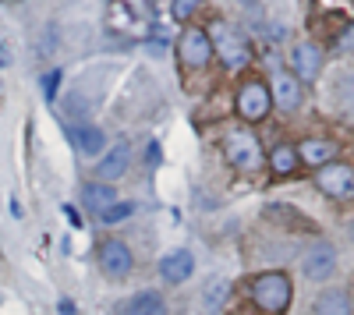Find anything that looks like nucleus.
<instances>
[{"mask_svg":"<svg viewBox=\"0 0 354 315\" xmlns=\"http://www.w3.org/2000/svg\"><path fill=\"white\" fill-rule=\"evenodd\" d=\"M252 298L266 315H283L290 308V280L287 273H262L252 280Z\"/></svg>","mask_w":354,"mask_h":315,"instance_id":"f257e3e1","label":"nucleus"},{"mask_svg":"<svg viewBox=\"0 0 354 315\" xmlns=\"http://www.w3.org/2000/svg\"><path fill=\"white\" fill-rule=\"evenodd\" d=\"M209 46L220 53V61L227 64V68H241L248 57H252V50H248V39L238 32V28H230L227 21H216L209 32Z\"/></svg>","mask_w":354,"mask_h":315,"instance_id":"f03ea898","label":"nucleus"},{"mask_svg":"<svg viewBox=\"0 0 354 315\" xmlns=\"http://www.w3.org/2000/svg\"><path fill=\"white\" fill-rule=\"evenodd\" d=\"M223 153H227V160L238 166V170H245V174H252V170H259V166L266 163V160H262V146H259V135H252V131H245V128L227 131Z\"/></svg>","mask_w":354,"mask_h":315,"instance_id":"7ed1b4c3","label":"nucleus"},{"mask_svg":"<svg viewBox=\"0 0 354 315\" xmlns=\"http://www.w3.org/2000/svg\"><path fill=\"white\" fill-rule=\"evenodd\" d=\"M270 106H273V96L262 82H245L238 89V113L245 121H262L270 113Z\"/></svg>","mask_w":354,"mask_h":315,"instance_id":"20e7f679","label":"nucleus"},{"mask_svg":"<svg viewBox=\"0 0 354 315\" xmlns=\"http://www.w3.org/2000/svg\"><path fill=\"white\" fill-rule=\"evenodd\" d=\"M177 50H181V64L185 68H205V64L213 61V46H209L205 28H185Z\"/></svg>","mask_w":354,"mask_h":315,"instance_id":"39448f33","label":"nucleus"},{"mask_svg":"<svg viewBox=\"0 0 354 315\" xmlns=\"http://www.w3.org/2000/svg\"><path fill=\"white\" fill-rule=\"evenodd\" d=\"M315 181L330 198H351V188H354V174L347 163H322Z\"/></svg>","mask_w":354,"mask_h":315,"instance_id":"423d86ee","label":"nucleus"},{"mask_svg":"<svg viewBox=\"0 0 354 315\" xmlns=\"http://www.w3.org/2000/svg\"><path fill=\"white\" fill-rule=\"evenodd\" d=\"M301 266H305V276H308V280H330L333 269H337V251H333V245H326V241L312 245Z\"/></svg>","mask_w":354,"mask_h":315,"instance_id":"0eeeda50","label":"nucleus"},{"mask_svg":"<svg viewBox=\"0 0 354 315\" xmlns=\"http://www.w3.org/2000/svg\"><path fill=\"white\" fill-rule=\"evenodd\" d=\"M100 269L106 276H128L131 273V251L124 241H103L100 245Z\"/></svg>","mask_w":354,"mask_h":315,"instance_id":"6e6552de","label":"nucleus"},{"mask_svg":"<svg viewBox=\"0 0 354 315\" xmlns=\"http://www.w3.org/2000/svg\"><path fill=\"white\" fill-rule=\"evenodd\" d=\"M294 82H315L319 71H322V50L315 43H301V46H294Z\"/></svg>","mask_w":354,"mask_h":315,"instance_id":"1a4fd4ad","label":"nucleus"},{"mask_svg":"<svg viewBox=\"0 0 354 315\" xmlns=\"http://www.w3.org/2000/svg\"><path fill=\"white\" fill-rule=\"evenodd\" d=\"M128 163H131V149H128V142H117V146L103 156V163L96 166V174H100V181H103V184H110V181H117V178H124Z\"/></svg>","mask_w":354,"mask_h":315,"instance_id":"9d476101","label":"nucleus"},{"mask_svg":"<svg viewBox=\"0 0 354 315\" xmlns=\"http://www.w3.org/2000/svg\"><path fill=\"white\" fill-rule=\"evenodd\" d=\"M192 273H195V259H192V251H185V248L170 251L167 259L160 262V276H163L167 283H185Z\"/></svg>","mask_w":354,"mask_h":315,"instance_id":"9b49d317","label":"nucleus"},{"mask_svg":"<svg viewBox=\"0 0 354 315\" xmlns=\"http://www.w3.org/2000/svg\"><path fill=\"white\" fill-rule=\"evenodd\" d=\"M298 160L301 163H312V166H322V163H333L337 160V142H322V138H308L301 142L298 149Z\"/></svg>","mask_w":354,"mask_h":315,"instance_id":"f8f14e48","label":"nucleus"},{"mask_svg":"<svg viewBox=\"0 0 354 315\" xmlns=\"http://www.w3.org/2000/svg\"><path fill=\"white\" fill-rule=\"evenodd\" d=\"M121 315H167V305L156 291H142L121 305Z\"/></svg>","mask_w":354,"mask_h":315,"instance_id":"ddd939ff","label":"nucleus"},{"mask_svg":"<svg viewBox=\"0 0 354 315\" xmlns=\"http://www.w3.org/2000/svg\"><path fill=\"white\" fill-rule=\"evenodd\" d=\"M82 198H85V209H93V213H106V209L117 202V191H113L110 184L96 181V184H85Z\"/></svg>","mask_w":354,"mask_h":315,"instance_id":"4468645a","label":"nucleus"},{"mask_svg":"<svg viewBox=\"0 0 354 315\" xmlns=\"http://www.w3.org/2000/svg\"><path fill=\"white\" fill-rule=\"evenodd\" d=\"M227 298H230V280H227V276H213V280L202 287V305H205V312H220V308L227 305Z\"/></svg>","mask_w":354,"mask_h":315,"instance_id":"2eb2a0df","label":"nucleus"},{"mask_svg":"<svg viewBox=\"0 0 354 315\" xmlns=\"http://www.w3.org/2000/svg\"><path fill=\"white\" fill-rule=\"evenodd\" d=\"M75 142H78V149L85 156H100L103 146H106V135L100 128H93V124H82V128H75Z\"/></svg>","mask_w":354,"mask_h":315,"instance_id":"dca6fc26","label":"nucleus"},{"mask_svg":"<svg viewBox=\"0 0 354 315\" xmlns=\"http://www.w3.org/2000/svg\"><path fill=\"white\" fill-rule=\"evenodd\" d=\"M315 315H351V294L347 291H326L315 301Z\"/></svg>","mask_w":354,"mask_h":315,"instance_id":"f3484780","label":"nucleus"},{"mask_svg":"<svg viewBox=\"0 0 354 315\" xmlns=\"http://www.w3.org/2000/svg\"><path fill=\"white\" fill-rule=\"evenodd\" d=\"M270 96H277V103H280L283 110H290V106H298V103H301V85L294 82L290 75H280Z\"/></svg>","mask_w":354,"mask_h":315,"instance_id":"a211bd4d","label":"nucleus"},{"mask_svg":"<svg viewBox=\"0 0 354 315\" xmlns=\"http://www.w3.org/2000/svg\"><path fill=\"white\" fill-rule=\"evenodd\" d=\"M298 153H294V146H277L273 153H270V166H273V174H280V178H287V174H294L298 170Z\"/></svg>","mask_w":354,"mask_h":315,"instance_id":"6ab92c4d","label":"nucleus"},{"mask_svg":"<svg viewBox=\"0 0 354 315\" xmlns=\"http://www.w3.org/2000/svg\"><path fill=\"white\" fill-rule=\"evenodd\" d=\"M135 213V202H113L106 213H100L103 216V223H124L128 216Z\"/></svg>","mask_w":354,"mask_h":315,"instance_id":"aec40b11","label":"nucleus"},{"mask_svg":"<svg viewBox=\"0 0 354 315\" xmlns=\"http://www.w3.org/2000/svg\"><path fill=\"white\" fill-rule=\"evenodd\" d=\"M198 4H202V0H170V15H174L177 21H188Z\"/></svg>","mask_w":354,"mask_h":315,"instance_id":"412c9836","label":"nucleus"},{"mask_svg":"<svg viewBox=\"0 0 354 315\" xmlns=\"http://www.w3.org/2000/svg\"><path fill=\"white\" fill-rule=\"evenodd\" d=\"M57 89H61V71H50V75L43 78V96H46V103L57 99Z\"/></svg>","mask_w":354,"mask_h":315,"instance_id":"4be33fe9","label":"nucleus"},{"mask_svg":"<svg viewBox=\"0 0 354 315\" xmlns=\"http://www.w3.org/2000/svg\"><path fill=\"white\" fill-rule=\"evenodd\" d=\"M8 61H11V53H8L4 46H0V64H8Z\"/></svg>","mask_w":354,"mask_h":315,"instance_id":"5701e85b","label":"nucleus"},{"mask_svg":"<svg viewBox=\"0 0 354 315\" xmlns=\"http://www.w3.org/2000/svg\"><path fill=\"white\" fill-rule=\"evenodd\" d=\"M238 4H252V0H238Z\"/></svg>","mask_w":354,"mask_h":315,"instance_id":"b1692460","label":"nucleus"}]
</instances>
